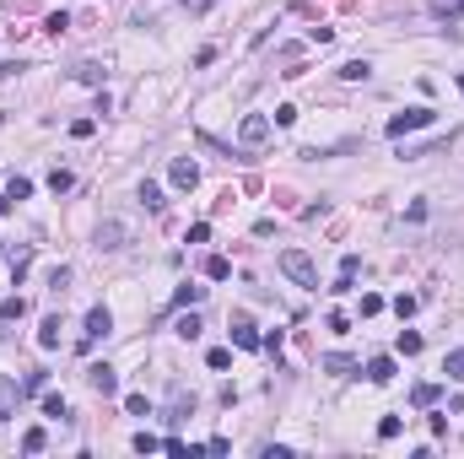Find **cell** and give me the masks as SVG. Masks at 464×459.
<instances>
[{
  "label": "cell",
  "instance_id": "obj_1",
  "mask_svg": "<svg viewBox=\"0 0 464 459\" xmlns=\"http://www.w3.org/2000/svg\"><path fill=\"white\" fill-rule=\"evenodd\" d=\"M281 271L297 281V287H319V271H313V259H308L303 249H286L281 254Z\"/></svg>",
  "mask_w": 464,
  "mask_h": 459
},
{
  "label": "cell",
  "instance_id": "obj_2",
  "mask_svg": "<svg viewBox=\"0 0 464 459\" xmlns=\"http://www.w3.org/2000/svg\"><path fill=\"white\" fill-rule=\"evenodd\" d=\"M432 119H437L432 108H405V114H394V119H389V135L400 141V135H410V130H426Z\"/></svg>",
  "mask_w": 464,
  "mask_h": 459
},
{
  "label": "cell",
  "instance_id": "obj_3",
  "mask_svg": "<svg viewBox=\"0 0 464 459\" xmlns=\"http://www.w3.org/2000/svg\"><path fill=\"white\" fill-rule=\"evenodd\" d=\"M238 141H243L248 151H254V146H264V141H270V114H243Z\"/></svg>",
  "mask_w": 464,
  "mask_h": 459
},
{
  "label": "cell",
  "instance_id": "obj_4",
  "mask_svg": "<svg viewBox=\"0 0 464 459\" xmlns=\"http://www.w3.org/2000/svg\"><path fill=\"white\" fill-rule=\"evenodd\" d=\"M232 346H238V352H254V346H264L248 313H232Z\"/></svg>",
  "mask_w": 464,
  "mask_h": 459
},
{
  "label": "cell",
  "instance_id": "obj_5",
  "mask_svg": "<svg viewBox=\"0 0 464 459\" xmlns=\"http://www.w3.org/2000/svg\"><path fill=\"white\" fill-rule=\"evenodd\" d=\"M108 330H114V313H108V308H92V313H87V330H81V346H98Z\"/></svg>",
  "mask_w": 464,
  "mask_h": 459
},
{
  "label": "cell",
  "instance_id": "obj_6",
  "mask_svg": "<svg viewBox=\"0 0 464 459\" xmlns=\"http://www.w3.org/2000/svg\"><path fill=\"white\" fill-rule=\"evenodd\" d=\"M87 384H92L98 395H119V373H114L108 362H92V368H87Z\"/></svg>",
  "mask_w": 464,
  "mask_h": 459
},
{
  "label": "cell",
  "instance_id": "obj_7",
  "mask_svg": "<svg viewBox=\"0 0 464 459\" xmlns=\"http://www.w3.org/2000/svg\"><path fill=\"white\" fill-rule=\"evenodd\" d=\"M167 179H173V189H195L200 184V167L189 163V157H173V163H167Z\"/></svg>",
  "mask_w": 464,
  "mask_h": 459
},
{
  "label": "cell",
  "instance_id": "obj_8",
  "mask_svg": "<svg viewBox=\"0 0 464 459\" xmlns=\"http://www.w3.org/2000/svg\"><path fill=\"white\" fill-rule=\"evenodd\" d=\"M124 243H130V227H124V222H103V227H98V249L119 254Z\"/></svg>",
  "mask_w": 464,
  "mask_h": 459
},
{
  "label": "cell",
  "instance_id": "obj_9",
  "mask_svg": "<svg viewBox=\"0 0 464 459\" xmlns=\"http://www.w3.org/2000/svg\"><path fill=\"white\" fill-rule=\"evenodd\" d=\"M367 378H373V384H389V378H394V356H373V362H367Z\"/></svg>",
  "mask_w": 464,
  "mask_h": 459
},
{
  "label": "cell",
  "instance_id": "obj_10",
  "mask_svg": "<svg viewBox=\"0 0 464 459\" xmlns=\"http://www.w3.org/2000/svg\"><path fill=\"white\" fill-rule=\"evenodd\" d=\"M200 297H205V287H195V281H184L179 292H173V308H195Z\"/></svg>",
  "mask_w": 464,
  "mask_h": 459
},
{
  "label": "cell",
  "instance_id": "obj_11",
  "mask_svg": "<svg viewBox=\"0 0 464 459\" xmlns=\"http://www.w3.org/2000/svg\"><path fill=\"white\" fill-rule=\"evenodd\" d=\"M38 346H43V352H54V346H60V319H54V313L43 319V330H38Z\"/></svg>",
  "mask_w": 464,
  "mask_h": 459
},
{
  "label": "cell",
  "instance_id": "obj_12",
  "mask_svg": "<svg viewBox=\"0 0 464 459\" xmlns=\"http://www.w3.org/2000/svg\"><path fill=\"white\" fill-rule=\"evenodd\" d=\"M443 373L454 378V384H464V346H454V352L443 356Z\"/></svg>",
  "mask_w": 464,
  "mask_h": 459
},
{
  "label": "cell",
  "instance_id": "obj_13",
  "mask_svg": "<svg viewBox=\"0 0 464 459\" xmlns=\"http://www.w3.org/2000/svg\"><path fill=\"white\" fill-rule=\"evenodd\" d=\"M324 368H329V373H340V378H351V373H357V362H351L345 352H329V356H324Z\"/></svg>",
  "mask_w": 464,
  "mask_h": 459
},
{
  "label": "cell",
  "instance_id": "obj_14",
  "mask_svg": "<svg viewBox=\"0 0 464 459\" xmlns=\"http://www.w3.org/2000/svg\"><path fill=\"white\" fill-rule=\"evenodd\" d=\"M205 276H211V281H227V276H232V259H227V254H211V259H205Z\"/></svg>",
  "mask_w": 464,
  "mask_h": 459
},
{
  "label": "cell",
  "instance_id": "obj_15",
  "mask_svg": "<svg viewBox=\"0 0 464 459\" xmlns=\"http://www.w3.org/2000/svg\"><path fill=\"white\" fill-rule=\"evenodd\" d=\"M437 395H443L437 384H416V389H410V400H416L421 411H432V405H437Z\"/></svg>",
  "mask_w": 464,
  "mask_h": 459
},
{
  "label": "cell",
  "instance_id": "obj_16",
  "mask_svg": "<svg viewBox=\"0 0 464 459\" xmlns=\"http://www.w3.org/2000/svg\"><path fill=\"white\" fill-rule=\"evenodd\" d=\"M432 17H443V22H459V17H464V0H432Z\"/></svg>",
  "mask_w": 464,
  "mask_h": 459
},
{
  "label": "cell",
  "instance_id": "obj_17",
  "mask_svg": "<svg viewBox=\"0 0 464 459\" xmlns=\"http://www.w3.org/2000/svg\"><path fill=\"white\" fill-rule=\"evenodd\" d=\"M11 405H17V389H11V378L0 373V421H11Z\"/></svg>",
  "mask_w": 464,
  "mask_h": 459
},
{
  "label": "cell",
  "instance_id": "obj_18",
  "mask_svg": "<svg viewBox=\"0 0 464 459\" xmlns=\"http://www.w3.org/2000/svg\"><path fill=\"white\" fill-rule=\"evenodd\" d=\"M49 189H54V195L76 189V173H70V167H54V173H49Z\"/></svg>",
  "mask_w": 464,
  "mask_h": 459
},
{
  "label": "cell",
  "instance_id": "obj_19",
  "mask_svg": "<svg viewBox=\"0 0 464 459\" xmlns=\"http://www.w3.org/2000/svg\"><path fill=\"white\" fill-rule=\"evenodd\" d=\"M43 416H49V421H65V416H70V405H65L60 395H43Z\"/></svg>",
  "mask_w": 464,
  "mask_h": 459
},
{
  "label": "cell",
  "instance_id": "obj_20",
  "mask_svg": "<svg viewBox=\"0 0 464 459\" xmlns=\"http://www.w3.org/2000/svg\"><path fill=\"white\" fill-rule=\"evenodd\" d=\"M141 206H146V211H162V206H167V200H162V189L151 184V179L141 184Z\"/></svg>",
  "mask_w": 464,
  "mask_h": 459
},
{
  "label": "cell",
  "instance_id": "obj_21",
  "mask_svg": "<svg viewBox=\"0 0 464 459\" xmlns=\"http://www.w3.org/2000/svg\"><path fill=\"white\" fill-rule=\"evenodd\" d=\"M173 330H179L184 340H200V330H205V324H200V319H195V313H184V319H179V324H173Z\"/></svg>",
  "mask_w": 464,
  "mask_h": 459
},
{
  "label": "cell",
  "instance_id": "obj_22",
  "mask_svg": "<svg viewBox=\"0 0 464 459\" xmlns=\"http://www.w3.org/2000/svg\"><path fill=\"white\" fill-rule=\"evenodd\" d=\"M340 76H345V82H367V76H373V65H367V60H351V65H340Z\"/></svg>",
  "mask_w": 464,
  "mask_h": 459
},
{
  "label": "cell",
  "instance_id": "obj_23",
  "mask_svg": "<svg viewBox=\"0 0 464 459\" xmlns=\"http://www.w3.org/2000/svg\"><path fill=\"white\" fill-rule=\"evenodd\" d=\"M22 313H27V303H22V297H6V303H0V324H11Z\"/></svg>",
  "mask_w": 464,
  "mask_h": 459
},
{
  "label": "cell",
  "instance_id": "obj_24",
  "mask_svg": "<svg viewBox=\"0 0 464 459\" xmlns=\"http://www.w3.org/2000/svg\"><path fill=\"white\" fill-rule=\"evenodd\" d=\"M43 427H27V432H22V449H27V454H43Z\"/></svg>",
  "mask_w": 464,
  "mask_h": 459
},
{
  "label": "cell",
  "instance_id": "obj_25",
  "mask_svg": "<svg viewBox=\"0 0 464 459\" xmlns=\"http://www.w3.org/2000/svg\"><path fill=\"white\" fill-rule=\"evenodd\" d=\"M76 82H87V86H98V82H103V65H98V60H87V65H76Z\"/></svg>",
  "mask_w": 464,
  "mask_h": 459
},
{
  "label": "cell",
  "instance_id": "obj_26",
  "mask_svg": "<svg viewBox=\"0 0 464 459\" xmlns=\"http://www.w3.org/2000/svg\"><path fill=\"white\" fill-rule=\"evenodd\" d=\"M394 346H400L405 356H416V352H421V335H416V330H400V340H394Z\"/></svg>",
  "mask_w": 464,
  "mask_h": 459
},
{
  "label": "cell",
  "instance_id": "obj_27",
  "mask_svg": "<svg viewBox=\"0 0 464 459\" xmlns=\"http://www.w3.org/2000/svg\"><path fill=\"white\" fill-rule=\"evenodd\" d=\"M416 308H421V297H410V292H400V297H394V313H400V319H410Z\"/></svg>",
  "mask_w": 464,
  "mask_h": 459
},
{
  "label": "cell",
  "instance_id": "obj_28",
  "mask_svg": "<svg viewBox=\"0 0 464 459\" xmlns=\"http://www.w3.org/2000/svg\"><path fill=\"white\" fill-rule=\"evenodd\" d=\"M6 195H11V200H27V195H33V179H22V173H17V179H11V189H6Z\"/></svg>",
  "mask_w": 464,
  "mask_h": 459
},
{
  "label": "cell",
  "instance_id": "obj_29",
  "mask_svg": "<svg viewBox=\"0 0 464 459\" xmlns=\"http://www.w3.org/2000/svg\"><path fill=\"white\" fill-rule=\"evenodd\" d=\"M124 411H130V416H151V405H146V395H130V400H124Z\"/></svg>",
  "mask_w": 464,
  "mask_h": 459
},
{
  "label": "cell",
  "instance_id": "obj_30",
  "mask_svg": "<svg viewBox=\"0 0 464 459\" xmlns=\"http://www.w3.org/2000/svg\"><path fill=\"white\" fill-rule=\"evenodd\" d=\"M270 125H281V130H286V125H297V108H292V103H281V108H276V119H270Z\"/></svg>",
  "mask_w": 464,
  "mask_h": 459
},
{
  "label": "cell",
  "instance_id": "obj_31",
  "mask_svg": "<svg viewBox=\"0 0 464 459\" xmlns=\"http://www.w3.org/2000/svg\"><path fill=\"white\" fill-rule=\"evenodd\" d=\"M65 27H70V17H65V11H54V17H49V22H43V33H54V38H60V33H65Z\"/></svg>",
  "mask_w": 464,
  "mask_h": 459
},
{
  "label": "cell",
  "instance_id": "obj_32",
  "mask_svg": "<svg viewBox=\"0 0 464 459\" xmlns=\"http://www.w3.org/2000/svg\"><path fill=\"white\" fill-rule=\"evenodd\" d=\"M205 362H211V368H216V373H222V368H232V352H227V346H216V352L205 356Z\"/></svg>",
  "mask_w": 464,
  "mask_h": 459
},
{
  "label": "cell",
  "instance_id": "obj_33",
  "mask_svg": "<svg viewBox=\"0 0 464 459\" xmlns=\"http://www.w3.org/2000/svg\"><path fill=\"white\" fill-rule=\"evenodd\" d=\"M378 438H384V443L400 438V416H384V421H378Z\"/></svg>",
  "mask_w": 464,
  "mask_h": 459
},
{
  "label": "cell",
  "instance_id": "obj_34",
  "mask_svg": "<svg viewBox=\"0 0 464 459\" xmlns=\"http://www.w3.org/2000/svg\"><path fill=\"white\" fill-rule=\"evenodd\" d=\"M49 287H54V292H65V287H70V271H65V265H54V271H49Z\"/></svg>",
  "mask_w": 464,
  "mask_h": 459
},
{
  "label": "cell",
  "instance_id": "obj_35",
  "mask_svg": "<svg viewBox=\"0 0 464 459\" xmlns=\"http://www.w3.org/2000/svg\"><path fill=\"white\" fill-rule=\"evenodd\" d=\"M373 313H384V297H373V292H362V319H373Z\"/></svg>",
  "mask_w": 464,
  "mask_h": 459
},
{
  "label": "cell",
  "instance_id": "obj_36",
  "mask_svg": "<svg viewBox=\"0 0 464 459\" xmlns=\"http://www.w3.org/2000/svg\"><path fill=\"white\" fill-rule=\"evenodd\" d=\"M151 449H162V438H151V432H135V454H151Z\"/></svg>",
  "mask_w": 464,
  "mask_h": 459
},
{
  "label": "cell",
  "instance_id": "obj_37",
  "mask_svg": "<svg viewBox=\"0 0 464 459\" xmlns=\"http://www.w3.org/2000/svg\"><path fill=\"white\" fill-rule=\"evenodd\" d=\"M260 459H292V449H286V443H264Z\"/></svg>",
  "mask_w": 464,
  "mask_h": 459
},
{
  "label": "cell",
  "instance_id": "obj_38",
  "mask_svg": "<svg viewBox=\"0 0 464 459\" xmlns=\"http://www.w3.org/2000/svg\"><path fill=\"white\" fill-rule=\"evenodd\" d=\"M189 243H211V222H195L189 227Z\"/></svg>",
  "mask_w": 464,
  "mask_h": 459
},
{
  "label": "cell",
  "instance_id": "obj_39",
  "mask_svg": "<svg viewBox=\"0 0 464 459\" xmlns=\"http://www.w3.org/2000/svg\"><path fill=\"white\" fill-rule=\"evenodd\" d=\"M92 130H98V119H76V125H70V135H76V141H87Z\"/></svg>",
  "mask_w": 464,
  "mask_h": 459
},
{
  "label": "cell",
  "instance_id": "obj_40",
  "mask_svg": "<svg viewBox=\"0 0 464 459\" xmlns=\"http://www.w3.org/2000/svg\"><path fill=\"white\" fill-rule=\"evenodd\" d=\"M184 6H189V11H211L216 0H184Z\"/></svg>",
  "mask_w": 464,
  "mask_h": 459
},
{
  "label": "cell",
  "instance_id": "obj_41",
  "mask_svg": "<svg viewBox=\"0 0 464 459\" xmlns=\"http://www.w3.org/2000/svg\"><path fill=\"white\" fill-rule=\"evenodd\" d=\"M0 216H11V195H0Z\"/></svg>",
  "mask_w": 464,
  "mask_h": 459
},
{
  "label": "cell",
  "instance_id": "obj_42",
  "mask_svg": "<svg viewBox=\"0 0 464 459\" xmlns=\"http://www.w3.org/2000/svg\"><path fill=\"white\" fill-rule=\"evenodd\" d=\"M459 92H464V76H459Z\"/></svg>",
  "mask_w": 464,
  "mask_h": 459
}]
</instances>
